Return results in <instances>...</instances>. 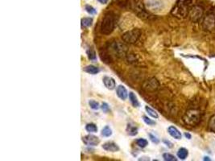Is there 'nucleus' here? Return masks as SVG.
Wrapping results in <instances>:
<instances>
[{"label": "nucleus", "mask_w": 215, "mask_h": 161, "mask_svg": "<svg viewBox=\"0 0 215 161\" xmlns=\"http://www.w3.org/2000/svg\"><path fill=\"white\" fill-rule=\"evenodd\" d=\"M117 19L115 14L108 12L105 15L101 23V32L104 35H110L114 32L116 26Z\"/></svg>", "instance_id": "f257e3e1"}, {"label": "nucleus", "mask_w": 215, "mask_h": 161, "mask_svg": "<svg viewBox=\"0 0 215 161\" xmlns=\"http://www.w3.org/2000/svg\"><path fill=\"white\" fill-rule=\"evenodd\" d=\"M192 2V0H177L176 5L172 9V13L176 16H185L188 13V6Z\"/></svg>", "instance_id": "f03ea898"}, {"label": "nucleus", "mask_w": 215, "mask_h": 161, "mask_svg": "<svg viewBox=\"0 0 215 161\" xmlns=\"http://www.w3.org/2000/svg\"><path fill=\"white\" fill-rule=\"evenodd\" d=\"M140 36H141L140 30L138 28H135L124 33L122 38H123L124 42H127L128 44H135V42H137Z\"/></svg>", "instance_id": "7ed1b4c3"}, {"label": "nucleus", "mask_w": 215, "mask_h": 161, "mask_svg": "<svg viewBox=\"0 0 215 161\" xmlns=\"http://www.w3.org/2000/svg\"><path fill=\"white\" fill-rule=\"evenodd\" d=\"M82 141L87 146H90V147H94V146H98L100 143V139L99 137L95 136L94 135H88L86 136H84L82 138Z\"/></svg>", "instance_id": "20e7f679"}, {"label": "nucleus", "mask_w": 215, "mask_h": 161, "mask_svg": "<svg viewBox=\"0 0 215 161\" xmlns=\"http://www.w3.org/2000/svg\"><path fill=\"white\" fill-rule=\"evenodd\" d=\"M103 84L104 86L110 90H115V87H116V82H115V79L111 77H108V76H105L103 79Z\"/></svg>", "instance_id": "39448f33"}, {"label": "nucleus", "mask_w": 215, "mask_h": 161, "mask_svg": "<svg viewBox=\"0 0 215 161\" xmlns=\"http://www.w3.org/2000/svg\"><path fill=\"white\" fill-rule=\"evenodd\" d=\"M168 134H169L172 138H174L175 139L180 140V139H181V138H182L181 133H180L178 129L176 128V127H175L174 126H169L168 128Z\"/></svg>", "instance_id": "423d86ee"}, {"label": "nucleus", "mask_w": 215, "mask_h": 161, "mask_svg": "<svg viewBox=\"0 0 215 161\" xmlns=\"http://www.w3.org/2000/svg\"><path fill=\"white\" fill-rule=\"evenodd\" d=\"M103 148L105 151H111V152H116L119 151V147L114 142H107L103 145Z\"/></svg>", "instance_id": "0eeeda50"}, {"label": "nucleus", "mask_w": 215, "mask_h": 161, "mask_svg": "<svg viewBox=\"0 0 215 161\" xmlns=\"http://www.w3.org/2000/svg\"><path fill=\"white\" fill-rule=\"evenodd\" d=\"M116 94L117 96L119 97L121 100L124 101L127 99V96H128V93L127 90L123 86H119L116 89Z\"/></svg>", "instance_id": "6e6552de"}, {"label": "nucleus", "mask_w": 215, "mask_h": 161, "mask_svg": "<svg viewBox=\"0 0 215 161\" xmlns=\"http://www.w3.org/2000/svg\"><path fill=\"white\" fill-rule=\"evenodd\" d=\"M162 3L160 0H148L147 6L150 11H157L160 9Z\"/></svg>", "instance_id": "1a4fd4ad"}, {"label": "nucleus", "mask_w": 215, "mask_h": 161, "mask_svg": "<svg viewBox=\"0 0 215 161\" xmlns=\"http://www.w3.org/2000/svg\"><path fill=\"white\" fill-rule=\"evenodd\" d=\"M83 70H84V72L87 73V74H92V75H95V74H99V71H100L99 68L96 67V66H92V65L86 66Z\"/></svg>", "instance_id": "9d476101"}, {"label": "nucleus", "mask_w": 215, "mask_h": 161, "mask_svg": "<svg viewBox=\"0 0 215 161\" xmlns=\"http://www.w3.org/2000/svg\"><path fill=\"white\" fill-rule=\"evenodd\" d=\"M129 99H130V102H131V105H132L134 107H136V108H138V107H139V106H140V103H139V100H138L137 97L135 96V94H134L133 92H131V93H129Z\"/></svg>", "instance_id": "9b49d317"}, {"label": "nucleus", "mask_w": 215, "mask_h": 161, "mask_svg": "<svg viewBox=\"0 0 215 161\" xmlns=\"http://www.w3.org/2000/svg\"><path fill=\"white\" fill-rule=\"evenodd\" d=\"M188 155V151L184 147H180L177 151V157L180 159H185Z\"/></svg>", "instance_id": "f8f14e48"}, {"label": "nucleus", "mask_w": 215, "mask_h": 161, "mask_svg": "<svg viewBox=\"0 0 215 161\" xmlns=\"http://www.w3.org/2000/svg\"><path fill=\"white\" fill-rule=\"evenodd\" d=\"M82 28H90L93 24V19L90 17H85L82 19Z\"/></svg>", "instance_id": "ddd939ff"}, {"label": "nucleus", "mask_w": 215, "mask_h": 161, "mask_svg": "<svg viewBox=\"0 0 215 161\" xmlns=\"http://www.w3.org/2000/svg\"><path fill=\"white\" fill-rule=\"evenodd\" d=\"M127 134L131 136H135L138 134V128L135 126H131V125H128L127 128Z\"/></svg>", "instance_id": "4468645a"}, {"label": "nucleus", "mask_w": 215, "mask_h": 161, "mask_svg": "<svg viewBox=\"0 0 215 161\" xmlns=\"http://www.w3.org/2000/svg\"><path fill=\"white\" fill-rule=\"evenodd\" d=\"M145 110H146V112L148 114V115H150V116L152 117V118H159V114H158V113L156 112L155 110H153L152 108L149 107V106H145Z\"/></svg>", "instance_id": "2eb2a0df"}, {"label": "nucleus", "mask_w": 215, "mask_h": 161, "mask_svg": "<svg viewBox=\"0 0 215 161\" xmlns=\"http://www.w3.org/2000/svg\"><path fill=\"white\" fill-rule=\"evenodd\" d=\"M100 57L102 61H103L104 62H106V63H110V62L112 61V60H111V56L109 55V53H107L106 51L100 52Z\"/></svg>", "instance_id": "dca6fc26"}, {"label": "nucleus", "mask_w": 215, "mask_h": 161, "mask_svg": "<svg viewBox=\"0 0 215 161\" xmlns=\"http://www.w3.org/2000/svg\"><path fill=\"white\" fill-rule=\"evenodd\" d=\"M86 131L89 133H96L98 131V127L94 123H88L86 126Z\"/></svg>", "instance_id": "f3484780"}, {"label": "nucleus", "mask_w": 215, "mask_h": 161, "mask_svg": "<svg viewBox=\"0 0 215 161\" xmlns=\"http://www.w3.org/2000/svg\"><path fill=\"white\" fill-rule=\"evenodd\" d=\"M102 135L104 137H110L112 135V130L109 126H106L102 130Z\"/></svg>", "instance_id": "a211bd4d"}, {"label": "nucleus", "mask_w": 215, "mask_h": 161, "mask_svg": "<svg viewBox=\"0 0 215 161\" xmlns=\"http://www.w3.org/2000/svg\"><path fill=\"white\" fill-rule=\"evenodd\" d=\"M135 143L141 148H144V147H146L148 145V141L145 139H141V138L136 139Z\"/></svg>", "instance_id": "6ab92c4d"}, {"label": "nucleus", "mask_w": 215, "mask_h": 161, "mask_svg": "<svg viewBox=\"0 0 215 161\" xmlns=\"http://www.w3.org/2000/svg\"><path fill=\"white\" fill-rule=\"evenodd\" d=\"M87 56H88V58L92 61H96L97 60V56L96 53L94 50H93L92 49H90L87 51Z\"/></svg>", "instance_id": "aec40b11"}, {"label": "nucleus", "mask_w": 215, "mask_h": 161, "mask_svg": "<svg viewBox=\"0 0 215 161\" xmlns=\"http://www.w3.org/2000/svg\"><path fill=\"white\" fill-rule=\"evenodd\" d=\"M89 106H90V108L94 110H99V108H101V106L100 105H99V102L94 100L89 101Z\"/></svg>", "instance_id": "412c9836"}, {"label": "nucleus", "mask_w": 215, "mask_h": 161, "mask_svg": "<svg viewBox=\"0 0 215 161\" xmlns=\"http://www.w3.org/2000/svg\"><path fill=\"white\" fill-rule=\"evenodd\" d=\"M163 158L164 160L166 161H176L177 159L173 155L170 154V153H164L163 154Z\"/></svg>", "instance_id": "4be33fe9"}, {"label": "nucleus", "mask_w": 215, "mask_h": 161, "mask_svg": "<svg viewBox=\"0 0 215 161\" xmlns=\"http://www.w3.org/2000/svg\"><path fill=\"white\" fill-rule=\"evenodd\" d=\"M85 10H86V12L88 13V14L91 15H95L97 13V11L95 10V8L93 7L92 6H90V5H86V6H85Z\"/></svg>", "instance_id": "5701e85b"}, {"label": "nucleus", "mask_w": 215, "mask_h": 161, "mask_svg": "<svg viewBox=\"0 0 215 161\" xmlns=\"http://www.w3.org/2000/svg\"><path fill=\"white\" fill-rule=\"evenodd\" d=\"M143 122H145L147 125H148V126H155V125H156V122L152 120V119H151L150 118H148V116H145V115H144V116L143 117Z\"/></svg>", "instance_id": "b1692460"}, {"label": "nucleus", "mask_w": 215, "mask_h": 161, "mask_svg": "<svg viewBox=\"0 0 215 161\" xmlns=\"http://www.w3.org/2000/svg\"><path fill=\"white\" fill-rule=\"evenodd\" d=\"M148 136H149L151 141H152L153 143H155V144H158V143H160V139H158L156 135H152V133H149V134H148Z\"/></svg>", "instance_id": "393cba45"}, {"label": "nucleus", "mask_w": 215, "mask_h": 161, "mask_svg": "<svg viewBox=\"0 0 215 161\" xmlns=\"http://www.w3.org/2000/svg\"><path fill=\"white\" fill-rule=\"evenodd\" d=\"M101 109L103 110V111L104 113H108L109 111L111 110L110 106H109V105L107 104V102H103V104H102V106H101Z\"/></svg>", "instance_id": "a878e982"}, {"label": "nucleus", "mask_w": 215, "mask_h": 161, "mask_svg": "<svg viewBox=\"0 0 215 161\" xmlns=\"http://www.w3.org/2000/svg\"><path fill=\"white\" fill-rule=\"evenodd\" d=\"M163 142H164V144H165L168 147H169V148H172V147H173V144L171 143L170 141L167 140V139H164V140H163Z\"/></svg>", "instance_id": "bb28decb"}, {"label": "nucleus", "mask_w": 215, "mask_h": 161, "mask_svg": "<svg viewBox=\"0 0 215 161\" xmlns=\"http://www.w3.org/2000/svg\"><path fill=\"white\" fill-rule=\"evenodd\" d=\"M97 1L100 2V3H102V4H107L109 0H97Z\"/></svg>", "instance_id": "cd10ccee"}, {"label": "nucleus", "mask_w": 215, "mask_h": 161, "mask_svg": "<svg viewBox=\"0 0 215 161\" xmlns=\"http://www.w3.org/2000/svg\"><path fill=\"white\" fill-rule=\"evenodd\" d=\"M184 136L186 137V138L188 139H190L191 138H192V135H191L190 134H189V133H187V132L184 133Z\"/></svg>", "instance_id": "c85d7f7f"}, {"label": "nucleus", "mask_w": 215, "mask_h": 161, "mask_svg": "<svg viewBox=\"0 0 215 161\" xmlns=\"http://www.w3.org/2000/svg\"><path fill=\"white\" fill-rule=\"evenodd\" d=\"M204 159V160H211V159H209V157H205V158H204V159Z\"/></svg>", "instance_id": "c756f323"}]
</instances>
